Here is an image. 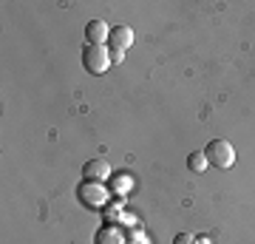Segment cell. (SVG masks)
Returning a JSON list of instances; mask_svg holds the SVG:
<instances>
[{"label": "cell", "mask_w": 255, "mask_h": 244, "mask_svg": "<svg viewBox=\"0 0 255 244\" xmlns=\"http://www.w3.org/2000/svg\"><path fill=\"white\" fill-rule=\"evenodd\" d=\"M204 156H207L210 165H216L221 171H227V168L236 165V148L227 139H210L207 148H204Z\"/></svg>", "instance_id": "obj_1"}, {"label": "cell", "mask_w": 255, "mask_h": 244, "mask_svg": "<svg viewBox=\"0 0 255 244\" xmlns=\"http://www.w3.org/2000/svg\"><path fill=\"white\" fill-rule=\"evenodd\" d=\"M82 65L91 74H105L111 65V48L108 45H85L82 48Z\"/></svg>", "instance_id": "obj_2"}, {"label": "cell", "mask_w": 255, "mask_h": 244, "mask_svg": "<svg viewBox=\"0 0 255 244\" xmlns=\"http://www.w3.org/2000/svg\"><path fill=\"white\" fill-rule=\"evenodd\" d=\"M77 193H80V199L85 202L88 208H102L105 199H108V193L100 188V182H82Z\"/></svg>", "instance_id": "obj_3"}, {"label": "cell", "mask_w": 255, "mask_h": 244, "mask_svg": "<svg viewBox=\"0 0 255 244\" xmlns=\"http://www.w3.org/2000/svg\"><path fill=\"white\" fill-rule=\"evenodd\" d=\"M108 37H111V28L102 17H94V20L85 23V40H88L91 45H105Z\"/></svg>", "instance_id": "obj_4"}, {"label": "cell", "mask_w": 255, "mask_h": 244, "mask_svg": "<svg viewBox=\"0 0 255 244\" xmlns=\"http://www.w3.org/2000/svg\"><path fill=\"white\" fill-rule=\"evenodd\" d=\"M130 45H133V28L130 26L111 28V37H108V48L111 51H128Z\"/></svg>", "instance_id": "obj_5"}, {"label": "cell", "mask_w": 255, "mask_h": 244, "mask_svg": "<svg viewBox=\"0 0 255 244\" xmlns=\"http://www.w3.org/2000/svg\"><path fill=\"white\" fill-rule=\"evenodd\" d=\"M82 176H85V182H105L111 176L108 159H88L82 165Z\"/></svg>", "instance_id": "obj_6"}, {"label": "cell", "mask_w": 255, "mask_h": 244, "mask_svg": "<svg viewBox=\"0 0 255 244\" xmlns=\"http://www.w3.org/2000/svg\"><path fill=\"white\" fill-rule=\"evenodd\" d=\"M97 244H125V233L114 225H105L97 233Z\"/></svg>", "instance_id": "obj_7"}, {"label": "cell", "mask_w": 255, "mask_h": 244, "mask_svg": "<svg viewBox=\"0 0 255 244\" xmlns=\"http://www.w3.org/2000/svg\"><path fill=\"white\" fill-rule=\"evenodd\" d=\"M187 168H190L193 173H201L204 168H207V156H204V151H196V154L187 156Z\"/></svg>", "instance_id": "obj_8"}, {"label": "cell", "mask_w": 255, "mask_h": 244, "mask_svg": "<svg viewBox=\"0 0 255 244\" xmlns=\"http://www.w3.org/2000/svg\"><path fill=\"white\" fill-rule=\"evenodd\" d=\"M173 244H196V236H190V233H179L173 239Z\"/></svg>", "instance_id": "obj_9"}, {"label": "cell", "mask_w": 255, "mask_h": 244, "mask_svg": "<svg viewBox=\"0 0 255 244\" xmlns=\"http://www.w3.org/2000/svg\"><path fill=\"white\" fill-rule=\"evenodd\" d=\"M125 60V51H111V63H122Z\"/></svg>", "instance_id": "obj_10"}, {"label": "cell", "mask_w": 255, "mask_h": 244, "mask_svg": "<svg viewBox=\"0 0 255 244\" xmlns=\"http://www.w3.org/2000/svg\"><path fill=\"white\" fill-rule=\"evenodd\" d=\"M196 244H210V239H207V236H199V239H196Z\"/></svg>", "instance_id": "obj_11"}]
</instances>
